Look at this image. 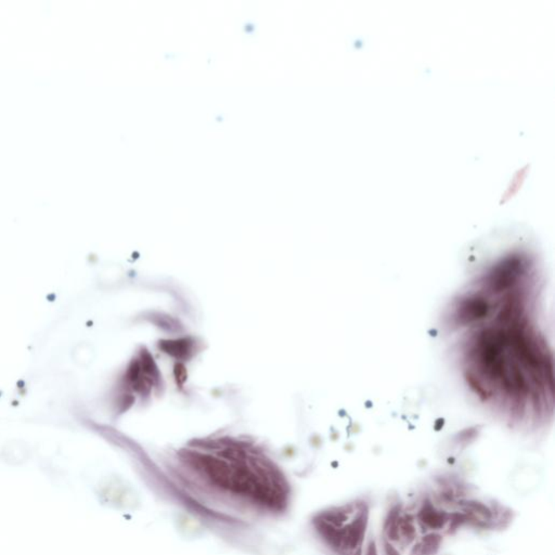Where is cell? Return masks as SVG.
<instances>
[{"label": "cell", "mask_w": 555, "mask_h": 555, "mask_svg": "<svg viewBox=\"0 0 555 555\" xmlns=\"http://www.w3.org/2000/svg\"><path fill=\"white\" fill-rule=\"evenodd\" d=\"M537 267L527 253H507L452 305L469 387L515 422L552 413V357L538 317Z\"/></svg>", "instance_id": "obj_1"}, {"label": "cell", "mask_w": 555, "mask_h": 555, "mask_svg": "<svg viewBox=\"0 0 555 555\" xmlns=\"http://www.w3.org/2000/svg\"><path fill=\"white\" fill-rule=\"evenodd\" d=\"M182 462L192 484L222 503L263 514L288 509V480L255 447L235 440L197 445L182 452Z\"/></svg>", "instance_id": "obj_2"}, {"label": "cell", "mask_w": 555, "mask_h": 555, "mask_svg": "<svg viewBox=\"0 0 555 555\" xmlns=\"http://www.w3.org/2000/svg\"><path fill=\"white\" fill-rule=\"evenodd\" d=\"M369 520V507L366 503H356L353 520L342 527H336L341 541V548L336 555H361Z\"/></svg>", "instance_id": "obj_3"}, {"label": "cell", "mask_w": 555, "mask_h": 555, "mask_svg": "<svg viewBox=\"0 0 555 555\" xmlns=\"http://www.w3.org/2000/svg\"><path fill=\"white\" fill-rule=\"evenodd\" d=\"M419 522L429 529H442L449 522V515L444 511L437 510L431 501L427 500L418 514Z\"/></svg>", "instance_id": "obj_4"}, {"label": "cell", "mask_w": 555, "mask_h": 555, "mask_svg": "<svg viewBox=\"0 0 555 555\" xmlns=\"http://www.w3.org/2000/svg\"><path fill=\"white\" fill-rule=\"evenodd\" d=\"M442 541V536L429 534L412 549L411 555H435L438 552Z\"/></svg>", "instance_id": "obj_5"}, {"label": "cell", "mask_w": 555, "mask_h": 555, "mask_svg": "<svg viewBox=\"0 0 555 555\" xmlns=\"http://www.w3.org/2000/svg\"><path fill=\"white\" fill-rule=\"evenodd\" d=\"M398 533L399 541L402 539L406 543H411L416 539V527L411 515L399 518Z\"/></svg>", "instance_id": "obj_6"}, {"label": "cell", "mask_w": 555, "mask_h": 555, "mask_svg": "<svg viewBox=\"0 0 555 555\" xmlns=\"http://www.w3.org/2000/svg\"><path fill=\"white\" fill-rule=\"evenodd\" d=\"M384 551H385V554L387 555H400L394 545H391L389 541H385V543H384Z\"/></svg>", "instance_id": "obj_7"}, {"label": "cell", "mask_w": 555, "mask_h": 555, "mask_svg": "<svg viewBox=\"0 0 555 555\" xmlns=\"http://www.w3.org/2000/svg\"><path fill=\"white\" fill-rule=\"evenodd\" d=\"M366 555H379L376 543L373 541L369 543L368 547H367Z\"/></svg>", "instance_id": "obj_8"}]
</instances>
